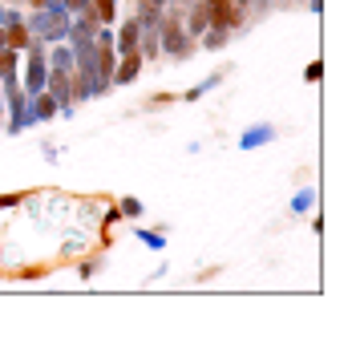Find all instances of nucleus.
<instances>
[{
    "label": "nucleus",
    "mask_w": 352,
    "mask_h": 356,
    "mask_svg": "<svg viewBox=\"0 0 352 356\" xmlns=\"http://www.w3.org/2000/svg\"><path fill=\"white\" fill-rule=\"evenodd\" d=\"M308 8H312V13H320V8H324V0H308Z\"/></svg>",
    "instance_id": "22"
},
{
    "label": "nucleus",
    "mask_w": 352,
    "mask_h": 356,
    "mask_svg": "<svg viewBox=\"0 0 352 356\" xmlns=\"http://www.w3.org/2000/svg\"><path fill=\"white\" fill-rule=\"evenodd\" d=\"M49 73H73V49L69 44H57L53 53H49Z\"/></svg>",
    "instance_id": "10"
},
{
    "label": "nucleus",
    "mask_w": 352,
    "mask_h": 356,
    "mask_svg": "<svg viewBox=\"0 0 352 356\" xmlns=\"http://www.w3.org/2000/svg\"><path fill=\"white\" fill-rule=\"evenodd\" d=\"M138 239H142L146 247H154V251H162V247H166V239H162V235H154V231H138Z\"/></svg>",
    "instance_id": "18"
},
{
    "label": "nucleus",
    "mask_w": 352,
    "mask_h": 356,
    "mask_svg": "<svg viewBox=\"0 0 352 356\" xmlns=\"http://www.w3.org/2000/svg\"><path fill=\"white\" fill-rule=\"evenodd\" d=\"M29 113H33V126H37V122H49V118H57V97H53L49 89L33 93V97H29Z\"/></svg>",
    "instance_id": "8"
},
{
    "label": "nucleus",
    "mask_w": 352,
    "mask_h": 356,
    "mask_svg": "<svg viewBox=\"0 0 352 356\" xmlns=\"http://www.w3.org/2000/svg\"><path fill=\"white\" fill-rule=\"evenodd\" d=\"M202 29H207V0H195V8H191V29H186V33L198 37Z\"/></svg>",
    "instance_id": "13"
},
{
    "label": "nucleus",
    "mask_w": 352,
    "mask_h": 356,
    "mask_svg": "<svg viewBox=\"0 0 352 356\" xmlns=\"http://www.w3.org/2000/svg\"><path fill=\"white\" fill-rule=\"evenodd\" d=\"M198 37H202V49H223L231 41V29H202Z\"/></svg>",
    "instance_id": "12"
},
{
    "label": "nucleus",
    "mask_w": 352,
    "mask_h": 356,
    "mask_svg": "<svg viewBox=\"0 0 352 356\" xmlns=\"http://www.w3.org/2000/svg\"><path fill=\"white\" fill-rule=\"evenodd\" d=\"M0 106H4V93H0Z\"/></svg>",
    "instance_id": "25"
},
{
    "label": "nucleus",
    "mask_w": 352,
    "mask_h": 356,
    "mask_svg": "<svg viewBox=\"0 0 352 356\" xmlns=\"http://www.w3.org/2000/svg\"><path fill=\"white\" fill-rule=\"evenodd\" d=\"M243 21V8L235 0H207V29H235Z\"/></svg>",
    "instance_id": "4"
},
{
    "label": "nucleus",
    "mask_w": 352,
    "mask_h": 356,
    "mask_svg": "<svg viewBox=\"0 0 352 356\" xmlns=\"http://www.w3.org/2000/svg\"><path fill=\"white\" fill-rule=\"evenodd\" d=\"M118 211H122L126 219H138V215H142V202H138V199H122V207H118Z\"/></svg>",
    "instance_id": "17"
},
{
    "label": "nucleus",
    "mask_w": 352,
    "mask_h": 356,
    "mask_svg": "<svg viewBox=\"0 0 352 356\" xmlns=\"http://www.w3.org/2000/svg\"><path fill=\"white\" fill-rule=\"evenodd\" d=\"M0 44H4V29H0Z\"/></svg>",
    "instance_id": "24"
},
{
    "label": "nucleus",
    "mask_w": 352,
    "mask_h": 356,
    "mask_svg": "<svg viewBox=\"0 0 352 356\" xmlns=\"http://www.w3.org/2000/svg\"><path fill=\"white\" fill-rule=\"evenodd\" d=\"M4 106H8V134H21L33 126V113H29V93L21 86L4 93Z\"/></svg>",
    "instance_id": "3"
},
{
    "label": "nucleus",
    "mask_w": 352,
    "mask_h": 356,
    "mask_svg": "<svg viewBox=\"0 0 352 356\" xmlns=\"http://www.w3.org/2000/svg\"><path fill=\"white\" fill-rule=\"evenodd\" d=\"M138 73H142V53H126L113 69V86H130V81H138Z\"/></svg>",
    "instance_id": "9"
},
{
    "label": "nucleus",
    "mask_w": 352,
    "mask_h": 356,
    "mask_svg": "<svg viewBox=\"0 0 352 356\" xmlns=\"http://www.w3.org/2000/svg\"><path fill=\"white\" fill-rule=\"evenodd\" d=\"M29 33L45 44H57L69 37V13L65 8H37L33 17H29Z\"/></svg>",
    "instance_id": "2"
},
{
    "label": "nucleus",
    "mask_w": 352,
    "mask_h": 356,
    "mask_svg": "<svg viewBox=\"0 0 352 356\" xmlns=\"http://www.w3.org/2000/svg\"><path fill=\"white\" fill-rule=\"evenodd\" d=\"M162 13H166V0H138V24H142V33H158Z\"/></svg>",
    "instance_id": "7"
},
{
    "label": "nucleus",
    "mask_w": 352,
    "mask_h": 356,
    "mask_svg": "<svg viewBox=\"0 0 352 356\" xmlns=\"http://www.w3.org/2000/svg\"><path fill=\"white\" fill-rule=\"evenodd\" d=\"M223 81V73H211V77H207V81H198L195 89H186V93H182V102H198V97H202V93H207V89H215Z\"/></svg>",
    "instance_id": "14"
},
{
    "label": "nucleus",
    "mask_w": 352,
    "mask_h": 356,
    "mask_svg": "<svg viewBox=\"0 0 352 356\" xmlns=\"http://www.w3.org/2000/svg\"><path fill=\"white\" fill-rule=\"evenodd\" d=\"M320 77H324V65H320V61H312V65H308V81H320Z\"/></svg>",
    "instance_id": "20"
},
{
    "label": "nucleus",
    "mask_w": 352,
    "mask_h": 356,
    "mask_svg": "<svg viewBox=\"0 0 352 356\" xmlns=\"http://www.w3.org/2000/svg\"><path fill=\"white\" fill-rule=\"evenodd\" d=\"M267 142H275V126L271 122H255V126H247L239 134V150H259Z\"/></svg>",
    "instance_id": "5"
},
{
    "label": "nucleus",
    "mask_w": 352,
    "mask_h": 356,
    "mask_svg": "<svg viewBox=\"0 0 352 356\" xmlns=\"http://www.w3.org/2000/svg\"><path fill=\"white\" fill-rule=\"evenodd\" d=\"M247 4H251V0H235V8H247Z\"/></svg>",
    "instance_id": "23"
},
{
    "label": "nucleus",
    "mask_w": 352,
    "mask_h": 356,
    "mask_svg": "<svg viewBox=\"0 0 352 356\" xmlns=\"http://www.w3.org/2000/svg\"><path fill=\"white\" fill-rule=\"evenodd\" d=\"M89 13H93L102 24H113V17H118V0H93Z\"/></svg>",
    "instance_id": "11"
},
{
    "label": "nucleus",
    "mask_w": 352,
    "mask_h": 356,
    "mask_svg": "<svg viewBox=\"0 0 352 356\" xmlns=\"http://www.w3.org/2000/svg\"><path fill=\"white\" fill-rule=\"evenodd\" d=\"M158 49H162L166 57H175V61H182V57H191V49H195V41H191V33L182 29V21H178V13H162V21H158Z\"/></svg>",
    "instance_id": "1"
},
{
    "label": "nucleus",
    "mask_w": 352,
    "mask_h": 356,
    "mask_svg": "<svg viewBox=\"0 0 352 356\" xmlns=\"http://www.w3.org/2000/svg\"><path fill=\"white\" fill-rule=\"evenodd\" d=\"M8 17H13V8H4V4H0V29L8 24Z\"/></svg>",
    "instance_id": "21"
},
{
    "label": "nucleus",
    "mask_w": 352,
    "mask_h": 356,
    "mask_svg": "<svg viewBox=\"0 0 352 356\" xmlns=\"http://www.w3.org/2000/svg\"><path fill=\"white\" fill-rule=\"evenodd\" d=\"M312 207H316V195H312V191H300V195L291 199V211H296V215H304V211H312Z\"/></svg>",
    "instance_id": "15"
},
{
    "label": "nucleus",
    "mask_w": 352,
    "mask_h": 356,
    "mask_svg": "<svg viewBox=\"0 0 352 356\" xmlns=\"http://www.w3.org/2000/svg\"><path fill=\"white\" fill-rule=\"evenodd\" d=\"M8 69H17V49L0 44V73H8Z\"/></svg>",
    "instance_id": "16"
},
{
    "label": "nucleus",
    "mask_w": 352,
    "mask_h": 356,
    "mask_svg": "<svg viewBox=\"0 0 352 356\" xmlns=\"http://www.w3.org/2000/svg\"><path fill=\"white\" fill-rule=\"evenodd\" d=\"M24 195H0V211H8V207H17Z\"/></svg>",
    "instance_id": "19"
},
{
    "label": "nucleus",
    "mask_w": 352,
    "mask_h": 356,
    "mask_svg": "<svg viewBox=\"0 0 352 356\" xmlns=\"http://www.w3.org/2000/svg\"><path fill=\"white\" fill-rule=\"evenodd\" d=\"M138 41H142V24H138V17L134 21H126L118 33H113V49L126 57V53H138Z\"/></svg>",
    "instance_id": "6"
}]
</instances>
